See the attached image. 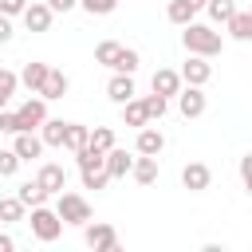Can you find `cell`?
Wrapping results in <instances>:
<instances>
[{
  "mask_svg": "<svg viewBox=\"0 0 252 252\" xmlns=\"http://www.w3.org/2000/svg\"><path fill=\"white\" fill-rule=\"evenodd\" d=\"M165 16H169V24H177V28H181V24H189V20L197 16V12H193V8L185 4V0H169V8H165Z\"/></svg>",
  "mask_w": 252,
  "mask_h": 252,
  "instance_id": "31",
  "label": "cell"
},
{
  "mask_svg": "<svg viewBox=\"0 0 252 252\" xmlns=\"http://www.w3.org/2000/svg\"><path fill=\"white\" fill-rule=\"evenodd\" d=\"M63 134H67V122H63V118H43V122H39V142H43V146L63 150Z\"/></svg>",
  "mask_w": 252,
  "mask_h": 252,
  "instance_id": "19",
  "label": "cell"
},
{
  "mask_svg": "<svg viewBox=\"0 0 252 252\" xmlns=\"http://www.w3.org/2000/svg\"><path fill=\"white\" fill-rule=\"evenodd\" d=\"M16 197L24 201V209H32V205H43V201H47V193L39 189V181H35V177H32V181H24V185L16 189Z\"/></svg>",
  "mask_w": 252,
  "mask_h": 252,
  "instance_id": "26",
  "label": "cell"
},
{
  "mask_svg": "<svg viewBox=\"0 0 252 252\" xmlns=\"http://www.w3.org/2000/svg\"><path fill=\"white\" fill-rule=\"evenodd\" d=\"M150 91H154V94H161V98H173V94L181 91V75H177L173 67H158V71H154V79H150Z\"/></svg>",
  "mask_w": 252,
  "mask_h": 252,
  "instance_id": "15",
  "label": "cell"
},
{
  "mask_svg": "<svg viewBox=\"0 0 252 252\" xmlns=\"http://www.w3.org/2000/svg\"><path fill=\"white\" fill-rule=\"evenodd\" d=\"M173 98H177L181 118H201V114H205V106H209L205 91H201V87H189V83H181V91H177Z\"/></svg>",
  "mask_w": 252,
  "mask_h": 252,
  "instance_id": "6",
  "label": "cell"
},
{
  "mask_svg": "<svg viewBox=\"0 0 252 252\" xmlns=\"http://www.w3.org/2000/svg\"><path fill=\"white\" fill-rule=\"evenodd\" d=\"M12 150H16V158H20V161H32V158H39L47 146L39 142V134H35V130H20V134H12Z\"/></svg>",
  "mask_w": 252,
  "mask_h": 252,
  "instance_id": "13",
  "label": "cell"
},
{
  "mask_svg": "<svg viewBox=\"0 0 252 252\" xmlns=\"http://www.w3.org/2000/svg\"><path fill=\"white\" fill-rule=\"evenodd\" d=\"M83 240H87L94 252H114V248H118V232H114V224H106V220H87V224H83Z\"/></svg>",
  "mask_w": 252,
  "mask_h": 252,
  "instance_id": "5",
  "label": "cell"
},
{
  "mask_svg": "<svg viewBox=\"0 0 252 252\" xmlns=\"http://www.w3.org/2000/svg\"><path fill=\"white\" fill-rule=\"evenodd\" d=\"M106 94H110V102H126V98H134L138 91H134V75H122V71H114L110 75V83H106Z\"/></svg>",
  "mask_w": 252,
  "mask_h": 252,
  "instance_id": "18",
  "label": "cell"
},
{
  "mask_svg": "<svg viewBox=\"0 0 252 252\" xmlns=\"http://www.w3.org/2000/svg\"><path fill=\"white\" fill-rule=\"evenodd\" d=\"M224 28H228V35H232V39H252V12L236 8V12L224 20Z\"/></svg>",
  "mask_w": 252,
  "mask_h": 252,
  "instance_id": "20",
  "label": "cell"
},
{
  "mask_svg": "<svg viewBox=\"0 0 252 252\" xmlns=\"http://www.w3.org/2000/svg\"><path fill=\"white\" fill-rule=\"evenodd\" d=\"M118 47H122L118 39H102V43L94 47V63H102V67H110V63H114V55H118Z\"/></svg>",
  "mask_w": 252,
  "mask_h": 252,
  "instance_id": "32",
  "label": "cell"
},
{
  "mask_svg": "<svg viewBox=\"0 0 252 252\" xmlns=\"http://www.w3.org/2000/svg\"><path fill=\"white\" fill-rule=\"evenodd\" d=\"M106 154L102 150H94V146H83L79 154H75V161H79V177H83V189H106V161H102Z\"/></svg>",
  "mask_w": 252,
  "mask_h": 252,
  "instance_id": "2",
  "label": "cell"
},
{
  "mask_svg": "<svg viewBox=\"0 0 252 252\" xmlns=\"http://www.w3.org/2000/svg\"><path fill=\"white\" fill-rule=\"evenodd\" d=\"M20 20H24V28H28V32H35V35H39V32H47V28H51L55 12H51L43 0H28V8L20 12Z\"/></svg>",
  "mask_w": 252,
  "mask_h": 252,
  "instance_id": "8",
  "label": "cell"
},
{
  "mask_svg": "<svg viewBox=\"0 0 252 252\" xmlns=\"http://www.w3.org/2000/svg\"><path fill=\"white\" fill-rule=\"evenodd\" d=\"M102 161H106V177H110V181H118V177H130V161H134V154H126V150L110 146Z\"/></svg>",
  "mask_w": 252,
  "mask_h": 252,
  "instance_id": "16",
  "label": "cell"
},
{
  "mask_svg": "<svg viewBox=\"0 0 252 252\" xmlns=\"http://www.w3.org/2000/svg\"><path fill=\"white\" fill-rule=\"evenodd\" d=\"M16 87H20V75H16L12 67H0V106H8V102H12Z\"/></svg>",
  "mask_w": 252,
  "mask_h": 252,
  "instance_id": "29",
  "label": "cell"
},
{
  "mask_svg": "<svg viewBox=\"0 0 252 252\" xmlns=\"http://www.w3.org/2000/svg\"><path fill=\"white\" fill-rule=\"evenodd\" d=\"M142 106H146V118H150V122H161L165 110H169V98H161V94H142Z\"/></svg>",
  "mask_w": 252,
  "mask_h": 252,
  "instance_id": "27",
  "label": "cell"
},
{
  "mask_svg": "<svg viewBox=\"0 0 252 252\" xmlns=\"http://www.w3.org/2000/svg\"><path fill=\"white\" fill-rule=\"evenodd\" d=\"M87 146H94V150L106 154V150L114 146V130H110V126H94V130L87 134Z\"/></svg>",
  "mask_w": 252,
  "mask_h": 252,
  "instance_id": "30",
  "label": "cell"
},
{
  "mask_svg": "<svg viewBox=\"0 0 252 252\" xmlns=\"http://www.w3.org/2000/svg\"><path fill=\"white\" fill-rule=\"evenodd\" d=\"M79 8L91 12V16H110L118 8V0H79Z\"/></svg>",
  "mask_w": 252,
  "mask_h": 252,
  "instance_id": "33",
  "label": "cell"
},
{
  "mask_svg": "<svg viewBox=\"0 0 252 252\" xmlns=\"http://www.w3.org/2000/svg\"><path fill=\"white\" fill-rule=\"evenodd\" d=\"M205 12L213 24H224L232 12H236V0H205Z\"/></svg>",
  "mask_w": 252,
  "mask_h": 252,
  "instance_id": "28",
  "label": "cell"
},
{
  "mask_svg": "<svg viewBox=\"0 0 252 252\" xmlns=\"http://www.w3.org/2000/svg\"><path fill=\"white\" fill-rule=\"evenodd\" d=\"M51 12H71V8H79V0H43Z\"/></svg>",
  "mask_w": 252,
  "mask_h": 252,
  "instance_id": "38",
  "label": "cell"
},
{
  "mask_svg": "<svg viewBox=\"0 0 252 252\" xmlns=\"http://www.w3.org/2000/svg\"><path fill=\"white\" fill-rule=\"evenodd\" d=\"M0 134H20V118L8 106H0Z\"/></svg>",
  "mask_w": 252,
  "mask_h": 252,
  "instance_id": "35",
  "label": "cell"
},
{
  "mask_svg": "<svg viewBox=\"0 0 252 252\" xmlns=\"http://www.w3.org/2000/svg\"><path fill=\"white\" fill-rule=\"evenodd\" d=\"M181 28H185V32H181V43H185L189 55H205V59H213V55L224 51V39H220V32H217L213 24H197V20H189V24H181Z\"/></svg>",
  "mask_w": 252,
  "mask_h": 252,
  "instance_id": "1",
  "label": "cell"
},
{
  "mask_svg": "<svg viewBox=\"0 0 252 252\" xmlns=\"http://www.w3.org/2000/svg\"><path fill=\"white\" fill-rule=\"evenodd\" d=\"M185 4H189L193 12H201V8H205V0H185Z\"/></svg>",
  "mask_w": 252,
  "mask_h": 252,
  "instance_id": "40",
  "label": "cell"
},
{
  "mask_svg": "<svg viewBox=\"0 0 252 252\" xmlns=\"http://www.w3.org/2000/svg\"><path fill=\"white\" fill-rule=\"evenodd\" d=\"M67 87H71V79L59 71V67H47V75H43V83H39V98H47V102H55V98H63L67 94Z\"/></svg>",
  "mask_w": 252,
  "mask_h": 252,
  "instance_id": "12",
  "label": "cell"
},
{
  "mask_svg": "<svg viewBox=\"0 0 252 252\" xmlns=\"http://www.w3.org/2000/svg\"><path fill=\"white\" fill-rule=\"evenodd\" d=\"M12 35H16V32H12V16L0 12V43H12Z\"/></svg>",
  "mask_w": 252,
  "mask_h": 252,
  "instance_id": "37",
  "label": "cell"
},
{
  "mask_svg": "<svg viewBox=\"0 0 252 252\" xmlns=\"http://www.w3.org/2000/svg\"><path fill=\"white\" fill-rule=\"evenodd\" d=\"M20 165H24V161L16 158V150H12V146H8V150H0V177H12Z\"/></svg>",
  "mask_w": 252,
  "mask_h": 252,
  "instance_id": "34",
  "label": "cell"
},
{
  "mask_svg": "<svg viewBox=\"0 0 252 252\" xmlns=\"http://www.w3.org/2000/svg\"><path fill=\"white\" fill-rule=\"evenodd\" d=\"M32 236L39 240V244H55L59 240V232H63V220H59V213L55 209H47V201L43 205H32Z\"/></svg>",
  "mask_w": 252,
  "mask_h": 252,
  "instance_id": "3",
  "label": "cell"
},
{
  "mask_svg": "<svg viewBox=\"0 0 252 252\" xmlns=\"http://www.w3.org/2000/svg\"><path fill=\"white\" fill-rule=\"evenodd\" d=\"M47 67H51V63H35V59H32V63H24V71H20V87H28V91L35 94V91H39V83H43V75H47Z\"/></svg>",
  "mask_w": 252,
  "mask_h": 252,
  "instance_id": "21",
  "label": "cell"
},
{
  "mask_svg": "<svg viewBox=\"0 0 252 252\" xmlns=\"http://www.w3.org/2000/svg\"><path fill=\"white\" fill-rule=\"evenodd\" d=\"M177 75H181V83H189V87H205V83L213 79V63H209L205 55H189Z\"/></svg>",
  "mask_w": 252,
  "mask_h": 252,
  "instance_id": "9",
  "label": "cell"
},
{
  "mask_svg": "<svg viewBox=\"0 0 252 252\" xmlns=\"http://www.w3.org/2000/svg\"><path fill=\"white\" fill-rule=\"evenodd\" d=\"M87 134H91V130H87L83 122H67V134H63V150H67V154H79V150L87 146Z\"/></svg>",
  "mask_w": 252,
  "mask_h": 252,
  "instance_id": "23",
  "label": "cell"
},
{
  "mask_svg": "<svg viewBox=\"0 0 252 252\" xmlns=\"http://www.w3.org/2000/svg\"><path fill=\"white\" fill-rule=\"evenodd\" d=\"M35 181H39V189H43L47 197H55L59 189H67V169H63L59 161H43V165L35 169Z\"/></svg>",
  "mask_w": 252,
  "mask_h": 252,
  "instance_id": "10",
  "label": "cell"
},
{
  "mask_svg": "<svg viewBox=\"0 0 252 252\" xmlns=\"http://www.w3.org/2000/svg\"><path fill=\"white\" fill-rule=\"evenodd\" d=\"M138 63H142V55H138L134 47H118V55H114V63H110V71H122V75H134V71H138Z\"/></svg>",
  "mask_w": 252,
  "mask_h": 252,
  "instance_id": "25",
  "label": "cell"
},
{
  "mask_svg": "<svg viewBox=\"0 0 252 252\" xmlns=\"http://www.w3.org/2000/svg\"><path fill=\"white\" fill-rule=\"evenodd\" d=\"M209 181H213V169H209L205 161H189V165L181 169V185H185L189 193H205Z\"/></svg>",
  "mask_w": 252,
  "mask_h": 252,
  "instance_id": "14",
  "label": "cell"
},
{
  "mask_svg": "<svg viewBox=\"0 0 252 252\" xmlns=\"http://www.w3.org/2000/svg\"><path fill=\"white\" fill-rule=\"evenodd\" d=\"M55 213H59L63 224H87V220H91V201H87L83 193L59 189V193H55Z\"/></svg>",
  "mask_w": 252,
  "mask_h": 252,
  "instance_id": "4",
  "label": "cell"
},
{
  "mask_svg": "<svg viewBox=\"0 0 252 252\" xmlns=\"http://www.w3.org/2000/svg\"><path fill=\"white\" fill-rule=\"evenodd\" d=\"M122 122H126V126H134V130L150 122V118H146V106H142V98H138V94L122 102Z\"/></svg>",
  "mask_w": 252,
  "mask_h": 252,
  "instance_id": "22",
  "label": "cell"
},
{
  "mask_svg": "<svg viewBox=\"0 0 252 252\" xmlns=\"http://www.w3.org/2000/svg\"><path fill=\"white\" fill-rule=\"evenodd\" d=\"M24 8H28V0H0V12H4V16H12V20H16Z\"/></svg>",
  "mask_w": 252,
  "mask_h": 252,
  "instance_id": "36",
  "label": "cell"
},
{
  "mask_svg": "<svg viewBox=\"0 0 252 252\" xmlns=\"http://www.w3.org/2000/svg\"><path fill=\"white\" fill-rule=\"evenodd\" d=\"M130 177H134L138 185H154V181H158V158H150V154H134V161H130Z\"/></svg>",
  "mask_w": 252,
  "mask_h": 252,
  "instance_id": "17",
  "label": "cell"
},
{
  "mask_svg": "<svg viewBox=\"0 0 252 252\" xmlns=\"http://www.w3.org/2000/svg\"><path fill=\"white\" fill-rule=\"evenodd\" d=\"M16 118H20V130H39V122L47 118V98H39V94L24 98L16 106Z\"/></svg>",
  "mask_w": 252,
  "mask_h": 252,
  "instance_id": "7",
  "label": "cell"
},
{
  "mask_svg": "<svg viewBox=\"0 0 252 252\" xmlns=\"http://www.w3.org/2000/svg\"><path fill=\"white\" fill-rule=\"evenodd\" d=\"M165 150V134L158 130V126H138V138H134V154H150V158H158Z\"/></svg>",
  "mask_w": 252,
  "mask_h": 252,
  "instance_id": "11",
  "label": "cell"
},
{
  "mask_svg": "<svg viewBox=\"0 0 252 252\" xmlns=\"http://www.w3.org/2000/svg\"><path fill=\"white\" fill-rule=\"evenodd\" d=\"M12 248H16V240H12L8 232H0V252H12Z\"/></svg>",
  "mask_w": 252,
  "mask_h": 252,
  "instance_id": "39",
  "label": "cell"
},
{
  "mask_svg": "<svg viewBox=\"0 0 252 252\" xmlns=\"http://www.w3.org/2000/svg\"><path fill=\"white\" fill-rule=\"evenodd\" d=\"M24 201L12 193V197H0V224H16V220H24Z\"/></svg>",
  "mask_w": 252,
  "mask_h": 252,
  "instance_id": "24",
  "label": "cell"
}]
</instances>
